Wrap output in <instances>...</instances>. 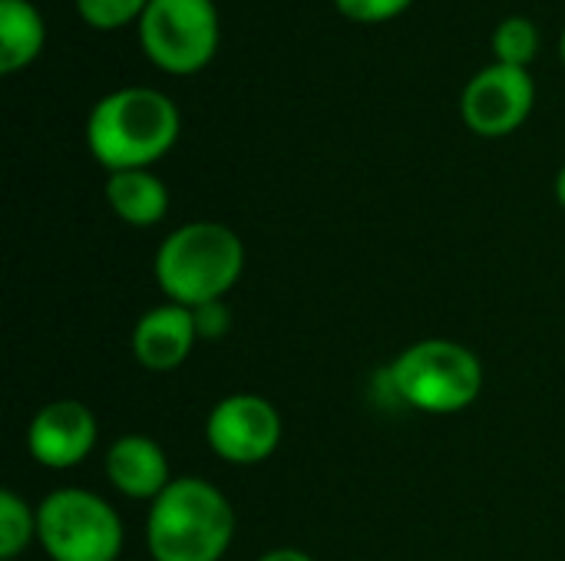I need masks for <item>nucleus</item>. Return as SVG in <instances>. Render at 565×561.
I'll return each mask as SVG.
<instances>
[{
    "instance_id": "obj_21",
    "label": "nucleus",
    "mask_w": 565,
    "mask_h": 561,
    "mask_svg": "<svg viewBox=\"0 0 565 561\" xmlns=\"http://www.w3.org/2000/svg\"><path fill=\"white\" fill-rule=\"evenodd\" d=\"M563 60H565V30H563Z\"/></svg>"
},
{
    "instance_id": "obj_6",
    "label": "nucleus",
    "mask_w": 565,
    "mask_h": 561,
    "mask_svg": "<svg viewBox=\"0 0 565 561\" xmlns=\"http://www.w3.org/2000/svg\"><path fill=\"white\" fill-rule=\"evenodd\" d=\"M139 40L159 69L175 76L199 73L218 50L215 0H149Z\"/></svg>"
},
{
    "instance_id": "obj_18",
    "label": "nucleus",
    "mask_w": 565,
    "mask_h": 561,
    "mask_svg": "<svg viewBox=\"0 0 565 561\" xmlns=\"http://www.w3.org/2000/svg\"><path fill=\"white\" fill-rule=\"evenodd\" d=\"M192 317H195L199 337H212V341H218L228 331V324H232V314H228L225 301H212V304L192 308Z\"/></svg>"
},
{
    "instance_id": "obj_16",
    "label": "nucleus",
    "mask_w": 565,
    "mask_h": 561,
    "mask_svg": "<svg viewBox=\"0 0 565 561\" xmlns=\"http://www.w3.org/2000/svg\"><path fill=\"white\" fill-rule=\"evenodd\" d=\"M149 0H76L79 17L96 30H119L132 20H142Z\"/></svg>"
},
{
    "instance_id": "obj_13",
    "label": "nucleus",
    "mask_w": 565,
    "mask_h": 561,
    "mask_svg": "<svg viewBox=\"0 0 565 561\" xmlns=\"http://www.w3.org/2000/svg\"><path fill=\"white\" fill-rule=\"evenodd\" d=\"M46 40L40 10L30 0H0V73L30 66Z\"/></svg>"
},
{
    "instance_id": "obj_8",
    "label": "nucleus",
    "mask_w": 565,
    "mask_h": 561,
    "mask_svg": "<svg viewBox=\"0 0 565 561\" xmlns=\"http://www.w3.org/2000/svg\"><path fill=\"white\" fill-rule=\"evenodd\" d=\"M533 103H536V83L530 69L493 63L467 83L460 96V112L477 136L500 139L516 132L530 119Z\"/></svg>"
},
{
    "instance_id": "obj_14",
    "label": "nucleus",
    "mask_w": 565,
    "mask_h": 561,
    "mask_svg": "<svg viewBox=\"0 0 565 561\" xmlns=\"http://www.w3.org/2000/svg\"><path fill=\"white\" fill-rule=\"evenodd\" d=\"M36 539V509H30L13 489L0 493V559H20Z\"/></svg>"
},
{
    "instance_id": "obj_15",
    "label": "nucleus",
    "mask_w": 565,
    "mask_h": 561,
    "mask_svg": "<svg viewBox=\"0 0 565 561\" xmlns=\"http://www.w3.org/2000/svg\"><path fill=\"white\" fill-rule=\"evenodd\" d=\"M493 53H497V63L526 69L533 56L540 53V30L526 17H507L493 30Z\"/></svg>"
},
{
    "instance_id": "obj_10",
    "label": "nucleus",
    "mask_w": 565,
    "mask_h": 561,
    "mask_svg": "<svg viewBox=\"0 0 565 561\" xmlns=\"http://www.w3.org/2000/svg\"><path fill=\"white\" fill-rule=\"evenodd\" d=\"M195 341H199V331H195L192 308L169 301V304L146 311L136 321L129 347H132V357L139 360V367H146L152 374H169L189 360Z\"/></svg>"
},
{
    "instance_id": "obj_2",
    "label": "nucleus",
    "mask_w": 565,
    "mask_h": 561,
    "mask_svg": "<svg viewBox=\"0 0 565 561\" xmlns=\"http://www.w3.org/2000/svg\"><path fill=\"white\" fill-rule=\"evenodd\" d=\"M232 539V503L199 476L172 479L149 506L146 549L152 561H222Z\"/></svg>"
},
{
    "instance_id": "obj_12",
    "label": "nucleus",
    "mask_w": 565,
    "mask_h": 561,
    "mask_svg": "<svg viewBox=\"0 0 565 561\" xmlns=\"http://www.w3.org/2000/svg\"><path fill=\"white\" fill-rule=\"evenodd\" d=\"M106 202L119 222L132 228H152L169 212V188L149 169H126L109 172L106 179Z\"/></svg>"
},
{
    "instance_id": "obj_20",
    "label": "nucleus",
    "mask_w": 565,
    "mask_h": 561,
    "mask_svg": "<svg viewBox=\"0 0 565 561\" xmlns=\"http://www.w3.org/2000/svg\"><path fill=\"white\" fill-rule=\"evenodd\" d=\"M556 198H559V205L565 208V165L559 169V175H556Z\"/></svg>"
},
{
    "instance_id": "obj_4",
    "label": "nucleus",
    "mask_w": 565,
    "mask_h": 561,
    "mask_svg": "<svg viewBox=\"0 0 565 561\" xmlns=\"http://www.w3.org/2000/svg\"><path fill=\"white\" fill-rule=\"evenodd\" d=\"M394 393L434 417L460 413L477 403L483 390V364L480 357L447 337H427L411 344L397 354V360L387 370Z\"/></svg>"
},
{
    "instance_id": "obj_7",
    "label": "nucleus",
    "mask_w": 565,
    "mask_h": 561,
    "mask_svg": "<svg viewBox=\"0 0 565 561\" xmlns=\"http://www.w3.org/2000/svg\"><path fill=\"white\" fill-rule=\"evenodd\" d=\"M205 440L218 460L232 466H258L281 443V417L275 403L258 393H232L212 407Z\"/></svg>"
},
{
    "instance_id": "obj_9",
    "label": "nucleus",
    "mask_w": 565,
    "mask_h": 561,
    "mask_svg": "<svg viewBox=\"0 0 565 561\" xmlns=\"http://www.w3.org/2000/svg\"><path fill=\"white\" fill-rule=\"evenodd\" d=\"M96 436L99 427L93 410L79 400L63 397L36 410L26 427V450L43 470H73L93 453Z\"/></svg>"
},
{
    "instance_id": "obj_1",
    "label": "nucleus",
    "mask_w": 565,
    "mask_h": 561,
    "mask_svg": "<svg viewBox=\"0 0 565 561\" xmlns=\"http://www.w3.org/2000/svg\"><path fill=\"white\" fill-rule=\"evenodd\" d=\"M179 139L175 103L152 86L106 93L86 119V145L109 172L149 169Z\"/></svg>"
},
{
    "instance_id": "obj_19",
    "label": "nucleus",
    "mask_w": 565,
    "mask_h": 561,
    "mask_svg": "<svg viewBox=\"0 0 565 561\" xmlns=\"http://www.w3.org/2000/svg\"><path fill=\"white\" fill-rule=\"evenodd\" d=\"M258 561H315L308 552H301V549H271V552H265Z\"/></svg>"
},
{
    "instance_id": "obj_5",
    "label": "nucleus",
    "mask_w": 565,
    "mask_h": 561,
    "mask_svg": "<svg viewBox=\"0 0 565 561\" xmlns=\"http://www.w3.org/2000/svg\"><path fill=\"white\" fill-rule=\"evenodd\" d=\"M36 542L53 561H116L122 522L103 496L66 486L36 506Z\"/></svg>"
},
{
    "instance_id": "obj_11",
    "label": "nucleus",
    "mask_w": 565,
    "mask_h": 561,
    "mask_svg": "<svg viewBox=\"0 0 565 561\" xmlns=\"http://www.w3.org/2000/svg\"><path fill=\"white\" fill-rule=\"evenodd\" d=\"M106 479H109L113 489L122 493L126 499L152 503V499H159L162 489L172 483L166 450H162L156 440L142 436V433L119 436V440L106 450Z\"/></svg>"
},
{
    "instance_id": "obj_17",
    "label": "nucleus",
    "mask_w": 565,
    "mask_h": 561,
    "mask_svg": "<svg viewBox=\"0 0 565 561\" xmlns=\"http://www.w3.org/2000/svg\"><path fill=\"white\" fill-rule=\"evenodd\" d=\"M414 0H334V7L358 23H384L401 17Z\"/></svg>"
},
{
    "instance_id": "obj_3",
    "label": "nucleus",
    "mask_w": 565,
    "mask_h": 561,
    "mask_svg": "<svg viewBox=\"0 0 565 561\" xmlns=\"http://www.w3.org/2000/svg\"><path fill=\"white\" fill-rule=\"evenodd\" d=\"M156 281L172 304L202 308L222 301L245 271V245L222 222H189L156 251Z\"/></svg>"
}]
</instances>
